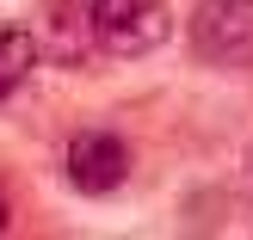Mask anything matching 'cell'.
<instances>
[{"instance_id":"obj_1","label":"cell","mask_w":253,"mask_h":240,"mask_svg":"<svg viewBox=\"0 0 253 240\" xmlns=\"http://www.w3.org/2000/svg\"><path fill=\"white\" fill-rule=\"evenodd\" d=\"M86 37L111 56H155L173 37V6L167 0H93Z\"/></svg>"},{"instance_id":"obj_2","label":"cell","mask_w":253,"mask_h":240,"mask_svg":"<svg viewBox=\"0 0 253 240\" xmlns=\"http://www.w3.org/2000/svg\"><path fill=\"white\" fill-rule=\"evenodd\" d=\"M192 49L216 68H247L253 62V0H198Z\"/></svg>"},{"instance_id":"obj_3","label":"cell","mask_w":253,"mask_h":240,"mask_svg":"<svg viewBox=\"0 0 253 240\" xmlns=\"http://www.w3.org/2000/svg\"><path fill=\"white\" fill-rule=\"evenodd\" d=\"M62 172H68V185L81 197H111L130 179V148L118 136H105V130H81L62 148Z\"/></svg>"},{"instance_id":"obj_4","label":"cell","mask_w":253,"mask_h":240,"mask_svg":"<svg viewBox=\"0 0 253 240\" xmlns=\"http://www.w3.org/2000/svg\"><path fill=\"white\" fill-rule=\"evenodd\" d=\"M37 68V37L25 25H0V99H12Z\"/></svg>"},{"instance_id":"obj_5","label":"cell","mask_w":253,"mask_h":240,"mask_svg":"<svg viewBox=\"0 0 253 240\" xmlns=\"http://www.w3.org/2000/svg\"><path fill=\"white\" fill-rule=\"evenodd\" d=\"M6 222H12V216H6V191H0V234H6Z\"/></svg>"},{"instance_id":"obj_6","label":"cell","mask_w":253,"mask_h":240,"mask_svg":"<svg viewBox=\"0 0 253 240\" xmlns=\"http://www.w3.org/2000/svg\"><path fill=\"white\" fill-rule=\"evenodd\" d=\"M247 191H253V142H247Z\"/></svg>"}]
</instances>
